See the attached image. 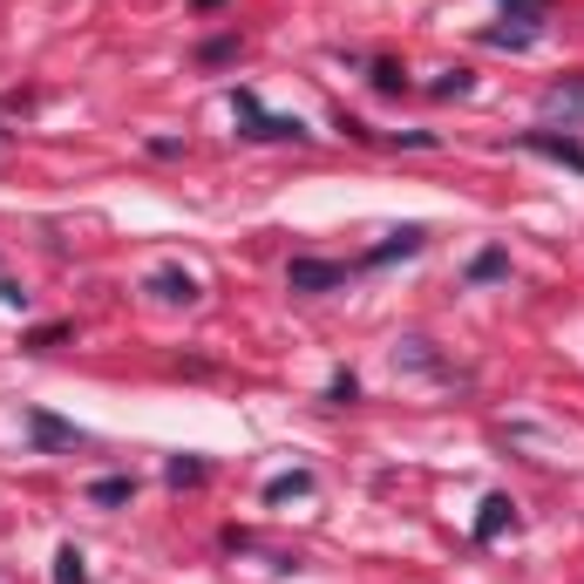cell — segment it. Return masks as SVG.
Wrapping results in <instances>:
<instances>
[{"instance_id": "12", "label": "cell", "mask_w": 584, "mask_h": 584, "mask_svg": "<svg viewBox=\"0 0 584 584\" xmlns=\"http://www.w3.org/2000/svg\"><path fill=\"white\" fill-rule=\"evenodd\" d=\"M68 333H75V327H68V320H55V327H34V333H27L21 346H27V354H48V346H62Z\"/></svg>"}, {"instance_id": "4", "label": "cell", "mask_w": 584, "mask_h": 584, "mask_svg": "<svg viewBox=\"0 0 584 584\" xmlns=\"http://www.w3.org/2000/svg\"><path fill=\"white\" fill-rule=\"evenodd\" d=\"M286 286L293 293H340L346 286V265H333V258H293L286 265Z\"/></svg>"}, {"instance_id": "8", "label": "cell", "mask_w": 584, "mask_h": 584, "mask_svg": "<svg viewBox=\"0 0 584 584\" xmlns=\"http://www.w3.org/2000/svg\"><path fill=\"white\" fill-rule=\"evenodd\" d=\"M421 245H428V231H421V224H401L395 239H387V245H374V252H367L361 265H387V258H408V252H421Z\"/></svg>"}, {"instance_id": "2", "label": "cell", "mask_w": 584, "mask_h": 584, "mask_svg": "<svg viewBox=\"0 0 584 584\" xmlns=\"http://www.w3.org/2000/svg\"><path fill=\"white\" fill-rule=\"evenodd\" d=\"M537 115H543V130H558V123L577 130L584 123V68L577 75H558V82L537 96Z\"/></svg>"}, {"instance_id": "6", "label": "cell", "mask_w": 584, "mask_h": 584, "mask_svg": "<svg viewBox=\"0 0 584 584\" xmlns=\"http://www.w3.org/2000/svg\"><path fill=\"white\" fill-rule=\"evenodd\" d=\"M150 293H157V299H170V306H198V279H190V272L184 265H157V272H150Z\"/></svg>"}, {"instance_id": "1", "label": "cell", "mask_w": 584, "mask_h": 584, "mask_svg": "<svg viewBox=\"0 0 584 584\" xmlns=\"http://www.w3.org/2000/svg\"><path fill=\"white\" fill-rule=\"evenodd\" d=\"M231 115L245 123V136H252V143H306V136H313V130L299 123V115H272V109H258V96H252V89L231 96Z\"/></svg>"}, {"instance_id": "3", "label": "cell", "mask_w": 584, "mask_h": 584, "mask_svg": "<svg viewBox=\"0 0 584 584\" xmlns=\"http://www.w3.org/2000/svg\"><path fill=\"white\" fill-rule=\"evenodd\" d=\"M517 143L530 150V157H551V164H564V170H577V177H584V143H577L571 130H564V136H558V130H524Z\"/></svg>"}, {"instance_id": "13", "label": "cell", "mask_w": 584, "mask_h": 584, "mask_svg": "<svg viewBox=\"0 0 584 584\" xmlns=\"http://www.w3.org/2000/svg\"><path fill=\"white\" fill-rule=\"evenodd\" d=\"M306 489H313V476H306V470H293V476H272V483H265V496H272V503H286V496H306Z\"/></svg>"}, {"instance_id": "5", "label": "cell", "mask_w": 584, "mask_h": 584, "mask_svg": "<svg viewBox=\"0 0 584 584\" xmlns=\"http://www.w3.org/2000/svg\"><path fill=\"white\" fill-rule=\"evenodd\" d=\"M27 436H34V449H82V442H89L75 421H62V415H48V408H27Z\"/></svg>"}, {"instance_id": "7", "label": "cell", "mask_w": 584, "mask_h": 584, "mask_svg": "<svg viewBox=\"0 0 584 584\" xmlns=\"http://www.w3.org/2000/svg\"><path fill=\"white\" fill-rule=\"evenodd\" d=\"M503 530H517V503H510V496H489L483 517H476V543H496Z\"/></svg>"}, {"instance_id": "17", "label": "cell", "mask_w": 584, "mask_h": 584, "mask_svg": "<svg viewBox=\"0 0 584 584\" xmlns=\"http://www.w3.org/2000/svg\"><path fill=\"white\" fill-rule=\"evenodd\" d=\"M231 55H239V34H218V42H205V48H198V62H205V68H218V62H231Z\"/></svg>"}, {"instance_id": "11", "label": "cell", "mask_w": 584, "mask_h": 584, "mask_svg": "<svg viewBox=\"0 0 584 584\" xmlns=\"http://www.w3.org/2000/svg\"><path fill=\"white\" fill-rule=\"evenodd\" d=\"M503 14H510V21H524V27H537V34H543V21H551V0H503Z\"/></svg>"}, {"instance_id": "15", "label": "cell", "mask_w": 584, "mask_h": 584, "mask_svg": "<svg viewBox=\"0 0 584 584\" xmlns=\"http://www.w3.org/2000/svg\"><path fill=\"white\" fill-rule=\"evenodd\" d=\"M164 476H170V489H190V483H205V462H198V455H177Z\"/></svg>"}, {"instance_id": "16", "label": "cell", "mask_w": 584, "mask_h": 584, "mask_svg": "<svg viewBox=\"0 0 584 584\" xmlns=\"http://www.w3.org/2000/svg\"><path fill=\"white\" fill-rule=\"evenodd\" d=\"M483 42H489V48H530V42H537V27H489Z\"/></svg>"}, {"instance_id": "18", "label": "cell", "mask_w": 584, "mask_h": 584, "mask_svg": "<svg viewBox=\"0 0 584 584\" xmlns=\"http://www.w3.org/2000/svg\"><path fill=\"white\" fill-rule=\"evenodd\" d=\"M374 89H381V96H401V89H408V75H401L395 62H374Z\"/></svg>"}, {"instance_id": "10", "label": "cell", "mask_w": 584, "mask_h": 584, "mask_svg": "<svg viewBox=\"0 0 584 584\" xmlns=\"http://www.w3.org/2000/svg\"><path fill=\"white\" fill-rule=\"evenodd\" d=\"M503 272H510V252H503V245H489V252H476V258H470V279H476V286L503 279Z\"/></svg>"}, {"instance_id": "14", "label": "cell", "mask_w": 584, "mask_h": 584, "mask_svg": "<svg viewBox=\"0 0 584 584\" xmlns=\"http://www.w3.org/2000/svg\"><path fill=\"white\" fill-rule=\"evenodd\" d=\"M55 584H89V571H82V551H55Z\"/></svg>"}, {"instance_id": "9", "label": "cell", "mask_w": 584, "mask_h": 584, "mask_svg": "<svg viewBox=\"0 0 584 584\" xmlns=\"http://www.w3.org/2000/svg\"><path fill=\"white\" fill-rule=\"evenodd\" d=\"M136 496V476H102L89 483V503H102V510H115V503H130Z\"/></svg>"}, {"instance_id": "20", "label": "cell", "mask_w": 584, "mask_h": 584, "mask_svg": "<svg viewBox=\"0 0 584 584\" xmlns=\"http://www.w3.org/2000/svg\"><path fill=\"white\" fill-rule=\"evenodd\" d=\"M436 96H442V102H449V96H470V75H462V68H455V75H442Z\"/></svg>"}, {"instance_id": "19", "label": "cell", "mask_w": 584, "mask_h": 584, "mask_svg": "<svg viewBox=\"0 0 584 584\" xmlns=\"http://www.w3.org/2000/svg\"><path fill=\"white\" fill-rule=\"evenodd\" d=\"M354 395H361L354 374H333V381H327V401H354Z\"/></svg>"}]
</instances>
